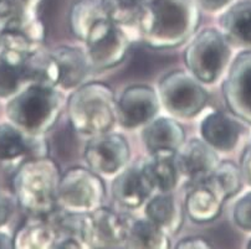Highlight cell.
<instances>
[{
	"instance_id": "obj_10",
	"label": "cell",
	"mask_w": 251,
	"mask_h": 249,
	"mask_svg": "<svg viewBox=\"0 0 251 249\" xmlns=\"http://www.w3.org/2000/svg\"><path fill=\"white\" fill-rule=\"evenodd\" d=\"M131 157L129 145L120 134L103 133L92 136L85 149V160L97 174L115 175L122 171Z\"/></svg>"
},
{
	"instance_id": "obj_22",
	"label": "cell",
	"mask_w": 251,
	"mask_h": 249,
	"mask_svg": "<svg viewBox=\"0 0 251 249\" xmlns=\"http://www.w3.org/2000/svg\"><path fill=\"white\" fill-rule=\"evenodd\" d=\"M45 218L34 216V220L24 223L13 239L14 248H53L59 233L52 222H48Z\"/></svg>"
},
{
	"instance_id": "obj_27",
	"label": "cell",
	"mask_w": 251,
	"mask_h": 249,
	"mask_svg": "<svg viewBox=\"0 0 251 249\" xmlns=\"http://www.w3.org/2000/svg\"><path fill=\"white\" fill-rule=\"evenodd\" d=\"M29 140L24 132L10 124H0V161H11L30 151Z\"/></svg>"
},
{
	"instance_id": "obj_2",
	"label": "cell",
	"mask_w": 251,
	"mask_h": 249,
	"mask_svg": "<svg viewBox=\"0 0 251 249\" xmlns=\"http://www.w3.org/2000/svg\"><path fill=\"white\" fill-rule=\"evenodd\" d=\"M59 167L46 157L25 161L14 176V192L18 204L32 217H48L57 206Z\"/></svg>"
},
{
	"instance_id": "obj_24",
	"label": "cell",
	"mask_w": 251,
	"mask_h": 249,
	"mask_svg": "<svg viewBox=\"0 0 251 249\" xmlns=\"http://www.w3.org/2000/svg\"><path fill=\"white\" fill-rule=\"evenodd\" d=\"M146 216L164 232H176L182 225V211L168 194L153 197L146 206Z\"/></svg>"
},
{
	"instance_id": "obj_7",
	"label": "cell",
	"mask_w": 251,
	"mask_h": 249,
	"mask_svg": "<svg viewBox=\"0 0 251 249\" xmlns=\"http://www.w3.org/2000/svg\"><path fill=\"white\" fill-rule=\"evenodd\" d=\"M159 102L178 118H192L205 107L208 94L197 78L182 71L166 74L159 83Z\"/></svg>"
},
{
	"instance_id": "obj_15",
	"label": "cell",
	"mask_w": 251,
	"mask_h": 249,
	"mask_svg": "<svg viewBox=\"0 0 251 249\" xmlns=\"http://www.w3.org/2000/svg\"><path fill=\"white\" fill-rule=\"evenodd\" d=\"M201 136L214 150L227 153L238 145L241 127L223 112H214L204 118L201 125Z\"/></svg>"
},
{
	"instance_id": "obj_19",
	"label": "cell",
	"mask_w": 251,
	"mask_h": 249,
	"mask_svg": "<svg viewBox=\"0 0 251 249\" xmlns=\"http://www.w3.org/2000/svg\"><path fill=\"white\" fill-rule=\"evenodd\" d=\"M57 71V86L73 90L85 80L90 67L86 53L78 48L62 46L51 52Z\"/></svg>"
},
{
	"instance_id": "obj_14",
	"label": "cell",
	"mask_w": 251,
	"mask_h": 249,
	"mask_svg": "<svg viewBox=\"0 0 251 249\" xmlns=\"http://www.w3.org/2000/svg\"><path fill=\"white\" fill-rule=\"evenodd\" d=\"M226 200L206 180L194 183L187 195L185 211L194 222L203 223L215 220L222 213Z\"/></svg>"
},
{
	"instance_id": "obj_32",
	"label": "cell",
	"mask_w": 251,
	"mask_h": 249,
	"mask_svg": "<svg viewBox=\"0 0 251 249\" xmlns=\"http://www.w3.org/2000/svg\"><path fill=\"white\" fill-rule=\"evenodd\" d=\"M231 0H194V3L198 4L203 9L208 11L219 10V9L224 8L226 4H229Z\"/></svg>"
},
{
	"instance_id": "obj_18",
	"label": "cell",
	"mask_w": 251,
	"mask_h": 249,
	"mask_svg": "<svg viewBox=\"0 0 251 249\" xmlns=\"http://www.w3.org/2000/svg\"><path fill=\"white\" fill-rule=\"evenodd\" d=\"M142 138L151 153L176 151L184 143L185 133L176 120L172 118H158L146 124Z\"/></svg>"
},
{
	"instance_id": "obj_23",
	"label": "cell",
	"mask_w": 251,
	"mask_h": 249,
	"mask_svg": "<svg viewBox=\"0 0 251 249\" xmlns=\"http://www.w3.org/2000/svg\"><path fill=\"white\" fill-rule=\"evenodd\" d=\"M125 247L141 249H166L169 248L171 244L166 232L146 218L128 222Z\"/></svg>"
},
{
	"instance_id": "obj_8",
	"label": "cell",
	"mask_w": 251,
	"mask_h": 249,
	"mask_svg": "<svg viewBox=\"0 0 251 249\" xmlns=\"http://www.w3.org/2000/svg\"><path fill=\"white\" fill-rule=\"evenodd\" d=\"M86 57L90 67L108 69L117 66L129 51V41L120 25L102 18L85 37Z\"/></svg>"
},
{
	"instance_id": "obj_12",
	"label": "cell",
	"mask_w": 251,
	"mask_h": 249,
	"mask_svg": "<svg viewBox=\"0 0 251 249\" xmlns=\"http://www.w3.org/2000/svg\"><path fill=\"white\" fill-rule=\"evenodd\" d=\"M179 176H183L192 185L203 181L218 165V157L214 149L205 141L198 139L183 143L174 153Z\"/></svg>"
},
{
	"instance_id": "obj_11",
	"label": "cell",
	"mask_w": 251,
	"mask_h": 249,
	"mask_svg": "<svg viewBox=\"0 0 251 249\" xmlns=\"http://www.w3.org/2000/svg\"><path fill=\"white\" fill-rule=\"evenodd\" d=\"M159 111L158 94L148 86H132L117 102V118L125 128L146 125L154 119Z\"/></svg>"
},
{
	"instance_id": "obj_1",
	"label": "cell",
	"mask_w": 251,
	"mask_h": 249,
	"mask_svg": "<svg viewBox=\"0 0 251 249\" xmlns=\"http://www.w3.org/2000/svg\"><path fill=\"white\" fill-rule=\"evenodd\" d=\"M194 0H145L137 22L146 45L157 50L180 46L199 25Z\"/></svg>"
},
{
	"instance_id": "obj_9",
	"label": "cell",
	"mask_w": 251,
	"mask_h": 249,
	"mask_svg": "<svg viewBox=\"0 0 251 249\" xmlns=\"http://www.w3.org/2000/svg\"><path fill=\"white\" fill-rule=\"evenodd\" d=\"M128 221L108 208L99 207L81 215L80 237L85 247L116 248L125 247Z\"/></svg>"
},
{
	"instance_id": "obj_16",
	"label": "cell",
	"mask_w": 251,
	"mask_h": 249,
	"mask_svg": "<svg viewBox=\"0 0 251 249\" xmlns=\"http://www.w3.org/2000/svg\"><path fill=\"white\" fill-rule=\"evenodd\" d=\"M176 151H157L152 153L150 159L146 160L139 167L152 191L160 194H169L178 183L179 172L176 169Z\"/></svg>"
},
{
	"instance_id": "obj_28",
	"label": "cell",
	"mask_w": 251,
	"mask_h": 249,
	"mask_svg": "<svg viewBox=\"0 0 251 249\" xmlns=\"http://www.w3.org/2000/svg\"><path fill=\"white\" fill-rule=\"evenodd\" d=\"M104 14L117 25H132L137 23L145 0H101Z\"/></svg>"
},
{
	"instance_id": "obj_21",
	"label": "cell",
	"mask_w": 251,
	"mask_h": 249,
	"mask_svg": "<svg viewBox=\"0 0 251 249\" xmlns=\"http://www.w3.org/2000/svg\"><path fill=\"white\" fill-rule=\"evenodd\" d=\"M226 40L241 47H251V0L239 1L220 19Z\"/></svg>"
},
{
	"instance_id": "obj_25",
	"label": "cell",
	"mask_w": 251,
	"mask_h": 249,
	"mask_svg": "<svg viewBox=\"0 0 251 249\" xmlns=\"http://www.w3.org/2000/svg\"><path fill=\"white\" fill-rule=\"evenodd\" d=\"M102 18H106V14L100 1L77 0L70 11V27L74 35L83 41L91 27Z\"/></svg>"
},
{
	"instance_id": "obj_30",
	"label": "cell",
	"mask_w": 251,
	"mask_h": 249,
	"mask_svg": "<svg viewBox=\"0 0 251 249\" xmlns=\"http://www.w3.org/2000/svg\"><path fill=\"white\" fill-rule=\"evenodd\" d=\"M210 247L208 241L201 237H188L176 244V248L179 249H204L210 248Z\"/></svg>"
},
{
	"instance_id": "obj_20",
	"label": "cell",
	"mask_w": 251,
	"mask_h": 249,
	"mask_svg": "<svg viewBox=\"0 0 251 249\" xmlns=\"http://www.w3.org/2000/svg\"><path fill=\"white\" fill-rule=\"evenodd\" d=\"M27 55L18 48L0 45V97L14 95L23 85H26L25 61Z\"/></svg>"
},
{
	"instance_id": "obj_31",
	"label": "cell",
	"mask_w": 251,
	"mask_h": 249,
	"mask_svg": "<svg viewBox=\"0 0 251 249\" xmlns=\"http://www.w3.org/2000/svg\"><path fill=\"white\" fill-rule=\"evenodd\" d=\"M241 176L243 180L245 179L251 185V146L244 151L243 157H241Z\"/></svg>"
},
{
	"instance_id": "obj_4",
	"label": "cell",
	"mask_w": 251,
	"mask_h": 249,
	"mask_svg": "<svg viewBox=\"0 0 251 249\" xmlns=\"http://www.w3.org/2000/svg\"><path fill=\"white\" fill-rule=\"evenodd\" d=\"M60 109L61 99L53 87L27 85L9 102L6 114L25 133L39 136L55 125Z\"/></svg>"
},
{
	"instance_id": "obj_5",
	"label": "cell",
	"mask_w": 251,
	"mask_h": 249,
	"mask_svg": "<svg viewBox=\"0 0 251 249\" xmlns=\"http://www.w3.org/2000/svg\"><path fill=\"white\" fill-rule=\"evenodd\" d=\"M230 59L229 41L217 30L195 35L184 53L185 65L199 82L213 83L222 76Z\"/></svg>"
},
{
	"instance_id": "obj_13",
	"label": "cell",
	"mask_w": 251,
	"mask_h": 249,
	"mask_svg": "<svg viewBox=\"0 0 251 249\" xmlns=\"http://www.w3.org/2000/svg\"><path fill=\"white\" fill-rule=\"evenodd\" d=\"M224 94L229 108L251 123V52L239 56L234 62L224 85Z\"/></svg>"
},
{
	"instance_id": "obj_17",
	"label": "cell",
	"mask_w": 251,
	"mask_h": 249,
	"mask_svg": "<svg viewBox=\"0 0 251 249\" xmlns=\"http://www.w3.org/2000/svg\"><path fill=\"white\" fill-rule=\"evenodd\" d=\"M113 197L125 208L134 209L141 207L152 192L143 172L137 167L120 171L112 185Z\"/></svg>"
},
{
	"instance_id": "obj_29",
	"label": "cell",
	"mask_w": 251,
	"mask_h": 249,
	"mask_svg": "<svg viewBox=\"0 0 251 249\" xmlns=\"http://www.w3.org/2000/svg\"><path fill=\"white\" fill-rule=\"evenodd\" d=\"M234 221L245 231H251V192L241 197L234 208Z\"/></svg>"
},
{
	"instance_id": "obj_35",
	"label": "cell",
	"mask_w": 251,
	"mask_h": 249,
	"mask_svg": "<svg viewBox=\"0 0 251 249\" xmlns=\"http://www.w3.org/2000/svg\"><path fill=\"white\" fill-rule=\"evenodd\" d=\"M249 248H251V241H250V243H249Z\"/></svg>"
},
{
	"instance_id": "obj_34",
	"label": "cell",
	"mask_w": 251,
	"mask_h": 249,
	"mask_svg": "<svg viewBox=\"0 0 251 249\" xmlns=\"http://www.w3.org/2000/svg\"><path fill=\"white\" fill-rule=\"evenodd\" d=\"M0 248H14L13 239L5 234L0 233Z\"/></svg>"
},
{
	"instance_id": "obj_26",
	"label": "cell",
	"mask_w": 251,
	"mask_h": 249,
	"mask_svg": "<svg viewBox=\"0 0 251 249\" xmlns=\"http://www.w3.org/2000/svg\"><path fill=\"white\" fill-rule=\"evenodd\" d=\"M219 191L225 200L236 195L241 188L243 176L240 169L230 161L218 162L210 175L205 179Z\"/></svg>"
},
{
	"instance_id": "obj_6",
	"label": "cell",
	"mask_w": 251,
	"mask_h": 249,
	"mask_svg": "<svg viewBox=\"0 0 251 249\" xmlns=\"http://www.w3.org/2000/svg\"><path fill=\"white\" fill-rule=\"evenodd\" d=\"M104 183L99 174L85 167H71L60 176L57 204L70 213H88L102 206Z\"/></svg>"
},
{
	"instance_id": "obj_33",
	"label": "cell",
	"mask_w": 251,
	"mask_h": 249,
	"mask_svg": "<svg viewBox=\"0 0 251 249\" xmlns=\"http://www.w3.org/2000/svg\"><path fill=\"white\" fill-rule=\"evenodd\" d=\"M9 216H10V204H9L8 200L0 196V226L6 223Z\"/></svg>"
},
{
	"instance_id": "obj_3",
	"label": "cell",
	"mask_w": 251,
	"mask_h": 249,
	"mask_svg": "<svg viewBox=\"0 0 251 249\" xmlns=\"http://www.w3.org/2000/svg\"><path fill=\"white\" fill-rule=\"evenodd\" d=\"M69 118L73 129L82 136L107 133L117 118V102L110 86L90 82L81 86L69 99Z\"/></svg>"
}]
</instances>
